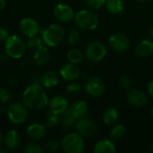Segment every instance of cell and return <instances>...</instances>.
I'll use <instances>...</instances> for the list:
<instances>
[{
	"instance_id": "8992f818",
	"label": "cell",
	"mask_w": 153,
	"mask_h": 153,
	"mask_svg": "<svg viewBox=\"0 0 153 153\" xmlns=\"http://www.w3.org/2000/svg\"><path fill=\"white\" fill-rule=\"evenodd\" d=\"M6 114L10 122L16 126L24 124L28 118L27 107L21 102H13L9 104L6 109Z\"/></svg>"
},
{
	"instance_id": "ee69618b",
	"label": "cell",
	"mask_w": 153,
	"mask_h": 153,
	"mask_svg": "<svg viewBox=\"0 0 153 153\" xmlns=\"http://www.w3.org/2000/svg\"><path fill=\"white\" fill-rule=\"evenodd\" d=\"M7 152V150H5V149H2L1 148V146H0V153H6Z\"/></svg>"
},
{
	"instance_id": "7402d4cb",
	"label": "cell",
	"mask_w": 153,
	"mask_h": 153,
	"mask_svg": "<svg viewBox=\"0 0 153 153\" xmlns=\"http://www.w3.org/2000/svg\"><path fill=\"white\" fill-rule=\"evenodd\" d=\"M93 152L95 153H115L117 148L113 141L109 139H101L96 143Z\"/></svg>"
},
{
	"instance_id": "5bb4252c",
	"label": "cell",
	"mask_w": 153,
	"mask_h": 153,
	"mask_svg": "<svg viewBox=\"0 0 153 153\" xmlns=\"http://www.w3.org/2000/svg\"><path fill=\"white\" fill-rule=\"evenodd\" d=\"M48 107L50 112L60 116L69 108V101L65 97L62 95H56L48 100Z\"/></svg>"
},
{
	"instance_id": "60d3db41",
	"label": "cell",
	"mask_w": 153,
	"mask_h": 153,
	"mask_svg": "<svg viewBox=\"0 0 153 153\" xmlns=\"http://www.w3.org/2000/svg\"><path fill=\"white\" fill-rule=\"evenodd\" d=\"M134 1L137 3H140V4H148V3L152 2V0H134Z\"/></svg>"
},
{
	"instance_id": "1f68e13d",
	"label": "cell",
	"mask_w": 153,
	"mask_h": 153,
	"mask_svg": "<svg viewBox=\"0 0 153 153\" xmlns=\"http://www.w3.org/2000/svg\"><path fill=\"white\" fill-rule=\"evenodd\" d=\"M43 148H44L45 152H55L58 151L61 148V145H60V143H58L57 141L49 140V141H48L45 143V145H44Z\"/></svg>"
},
{
	"instance_id": "30bf717a",
	"label": "cell",
	"mask_w": 153,
	"mask_h": 153,
	"mask_svg": "<svg viewBox=\"0 0 153 153\" xmlns=\"http://www.w3.org/2000/svg\"><path fill=\"white\" fill-rule=\"evenodd\" d=\"M19 27L22 33L27 38L38 36L40 32L39 22L31 17H24L23 19H22Z\"/></svg>"
},
{
	"instance_id": "44dd1931",
	"label": "cell",
	"mask_w": 153,
	"mask_h": 153,
	"mask_svg": "<svg viewBox=\"0 0 153 153\" xmlns=\"http://www.w3.org/2000/svg\"><path fill=\"white\" fill-rule=\"evenodd\" d=\"M60 80V74L54 71V70H48L47 71L40 79V83L44 86V88H53L56 87L59 83Z\"/></svg>"
},
{
	"instance_id": "e0dca14e",
	"label": "cell",
	"mask_w": 153,
	"mask_h": 153,
	"mask_svg": "<svg viewBox=\"0 0 153 153\" xmlns=\"http://www.w3.org/2000/svg\"><path fill=\"white\" fill-rule=\"evenodd\" d=\"M27 136L33 141H39L43 139L47 134V126L46 125L34 123L30 125L26 129Z\"/></svg>"
},
{
	"instance_id": "d6986e66",
	"label": "cell",
	"mask_w": 153,
	"mask_h": 153,
	"mask_svg": "<svg viewBox=\"0 0 153 153\" xmlns=\"http://www.w3.org/2000/svg\"><path fill=\"white\" fill-rule=\"evenodd\" d=\"M134 54L139 58H146L153 54V41L151 39L142 40L135 48Z\"/></svg>"
},
{
	"instance_id": "836d02e7",
	"label": "cell",
	"mask_w": 153,
	"mask_h": 153,
	"mask_svg": "<svg viewBox=\"0 0 153 153\" xmlns=\"http://www.w3.org/2000/svg\"><path fill=\"white\" fill-rule=\"evenodd\" d=\"M107 0H86V5L91 10H98L101 8L105 4Z\"/></svg>"
},
{
	"instance_id": "cb8c5ba5",
	"label": "cell",
	"mask_w": 153,
	"mask_h": 153,
	"mask_svg": "<svg viewBox=\"0 0 153 153\" xmlns=\"http://www.w3.org/2000/svg\"><path fill=\"white\" fill-rule=\"evenodd\" d=\"M76 121L77 120L74 117L69 109L60 115V124L62 128L65 130H70L71 128H73L75 126Z\"/></svg>"
},
{
	"instance_id": "ac0fdd59",
	"label": "cell",
	"mask_w": 153,
	"mask_h": 153,
	"mask_svg": "<svg viewBox=\"0 0 153 153\" xmlns=\"http://www.w3.org/2000/svg\"><path fill=\"white\" fill-rule=\"evenodd\" d=\"M68 109L71 112V114L74 116V117L76 120H78L87 116L89 112V105L87 101L85 100H76L70 106Z\"/></svg>"
},
{
	"instance_id": "8fae6325",
	"label": "cell",
	"mask_w": 153,
	"mask_h": 153,
	"mask_svg": "<svg viewBox=\"0 0 153 153\" xmlns=\"http://www.w3.org/2000/svg\"><path fill=\"white\" fill-rule=\"evenodd\" d=\"M108 45L117 52H125L130 46V40L126 34L115 32L108 38Z\"/></svg>"
},
{
	"instance_id": "83f0119b",
	"label": "cell",
	"mask_w": 153,
	"mask_h": 153,
	"mask_svg": "<svg viewBox=\"0 0 153 153\" xmlns=\"http://www.w3.org/2000/svg\"><path fill=\"white\" fill-rule=\"evenodd\" d=\"M25 43H26V47L29 49H32V50H35L36 48H38L39 47L44 44L42 38L39 37V35L35 37H31V38H27V40L25 41Z\"/></svg>"
},
{
	"instance_id": "d590c367",
	"label": "cell",
	"mask_w": 153,
	"mask_h": 153,
	"mask_svg": "<svg viewBox=\"0 0 153 153\" xmlns=\"http://www.w3.org/2000/svg\"><path fill=\"white\" fill-rule=\"evenodd\" d=\"M11 99V94L9 91L4 87L0 88V103L1 104H6Z\"/></svg>"
},
{
	"instance_id": "9c48e42d",
	"label": "cell",
	"mask_w": 153,
	"mask_h": 153,
	"mask_svg": "<svg viewBox=\"0 0 153 153\" xmlns=\"http://www.w3.org/2000/svg\"><path fill=\"white\" fill-rule=\"evenodd\" d=\"M76 132L82 137H91L95 135L98 132V127L96 123L88 117H82L76 121L75 123Z\"/></svg>"
},
{
	"instance_id": "5b68a950",
	"label": "cell",
	"mask_w": 153,
	"mask_h": 153,
	"mask_svg": "<svg viewBox=\"0 0 153 153\" xmlns=\"http://www.w3.org/2000/svg\"><path fill=\"white\" fill-rule=\"evenodd\" d=\"M62 150L66 153H82L85 148L83 137L76 133L67 134L60 143Z\"/></svg>"
},
{
	"instance_id": "ba28073f",
	"label": "cell",
	"mask_w": 153,
	"mask_h": 153,
	"mask_svg": "<svg viewBox=\"0 0 153 153\" xmlns=\"http://www.w3.org/2000/svg\"><path fill=\"white\" fill-rule=\"evenodd\" d=\"M84 91L89 96L92 98H99L105 93L106 83L100 77H91L85 82Z\"/></svg>"
},
{
	"instance_id": "484cf974",
	"label": "cell",
	"mask_w": 153,
	"mask_h": 153,
	"mask_svg": "<svg viewBox=\"0 0 153 153\" xmlns=\"http://www.w3.org/2000/svg\"><path fill=\"white\" fill-rule=\"evenodd\" d=\"M84 57H85V55L78 48H72L68 50L66 54V58L68 62L76 64V65L82 64L84 61Z\"/></svg>"
},
{
	"instance_id": "b9f144b4",
	"label": "cell",
	"mask_w": 153,
	"mask_h": 153,
	"mask_svg": "<svg viewBox=\"0 0 153 153\" xmlns=\"http://www.w3.org/2000/svg\"><path fill=\"white\" fill-rule=\"evenodd\" d=\"M3 142H4V136H3V134H2L1 131H0V146L2 145Z\"/></svg>"
},
{
	"instance_id": "7c38bea8",
	"label": "cell",
	"mask_w": 153,
	"mask_h": 153,
	"mask_svg": "<svg viewBox=\"0 0 153 153\" xmlns=\"http://www.w3.org/2000/svg\"><path fill=\"white\" fill-rule=\"evenodd\" d=\"M54 15L60 22H69L74 20L75 13L72 6L65 3H59L54 7Z\"/></svg>"
},
{
	"instance_id": "f546056e",
	"label": "cell",
	"mask_w": 153,
	"mask_h": 153,
	"mask_svg": "<svg viewBox=\"0 0 153 153\" xmlns=\"http://www.w3.org/2000/svg\"><path fill=\"white\" fill-rule=\"evenodd\" d=\"M81 39V33L76 29H72L69 30L67 34V40L71 45H75L80 41Z\"/></svg>"
},
{
	"instance_id": "f1b7e54d",
	"label": "cell",
	"mask_w": 153,
	"mask_h": 153,
	"mask_svg": "<svg viewBox=\"0 0 153 153\" xmlns=\"http://www.w3.org/2000/svg\"><path fill=\"white\" fill-rule=\"evenodd\" d=\"M58 123H60V116L49 111L48 114L47 115L46 126L49 128H54L57 126Z\"/></svg>"
},
{
	"instance_id": "7bdbcfd3",
	"label": "cell",
	"mask_w": 153,
	"mask_h": 153,
	"mask_svg": "<svg viewBox=\"0 0 153 153\" xmlns=\"http://www.w3.org/2000/svg\"><path fill=\"white\" fill-rule=\"evenodd\" d=\"M150 35H151L152 38H153V25L151 27V29H150Z\"/></svg>"
},
{
	"instance_id": "52a82bcc",
	"label": "cell",
	"mask_w": 153,
	"mask_h": 153,
	"mask_svg": "<svg viewBox=\"0 0 153 153\" xmlns=\"http://www.w3.org/2000/svg\"><path fill=\"white\" fill-rule=\"evenodd\" d=\"M107 47L100 41H92L89 43L84 50L86 58L91 62L101 61L107 56Z\"/></svg>"
},
{
	"instance_id": "d4e9b609",
	"label": "cell",
	"mask_w": 153,
	"mask_h": 153,
	"mask_svg": "<svg viewBox=\"0 0 153 153\" xmlns=\"http://www.w3.org/2000/svg\"><path fill=\"white\" fill-rule=\"evenodd\" d=\"M119 117V113L118 110L115 108H109L108 109L105 110V112L103 113V122L108 125V126H112L114 124H116V122L117 121Z\"/></svg>"
},
{
	"instance_id": "3957f363",
	"label": "cell",
	"mask_w": 153,
	"mask_h": 153,
	"mask_svg": "<svg viewBox=\"0 0 153 153\" xmlns=\"http://www.w3.org/2000/svg\"><path fill=\"white\" fill-rule=\"evenodd\" d=\"M74 21L76 27L82 30H93L99 25L98 15L91 9H82L77 12Z\"/></svg>"
},
{
	"instance_id": "6da1fadb",
	"label": "cell",
	"mask_w": 153,
	"mask_h": 153,
	"mask_svg": "<svg viewBox=\"0 0 153 153\" xmlns=\"http://www.w3.org/2000/svg\"><path fill=\"white\" fill-rule=\"evenodd\" d=\"M22 103L31 110L40 111L48 105V99L44 86L39 82H33L27 86L22 92Z\"/></svg>"
},
{
	"instance_id": "e575fe53",
	"label": "cell",
	"mask_w": 153,
	"mask_h": 153,
	"mask_svg": "<svg viewBox=\"0 0 153 153\" xmlns=\"http://www.w3.org/2000/svg\"><path fill=\"white\" fill-rule=\"evenodd\" d=\"M118 83L124 90H129L132 87V80L127 75H122L118 80Z\"/></svg>"
},
{
	"instance_id": "74e56055",
	"label": "cell",
	"mask_w": 153,
	"mask_h": 153,
	"mask_svg": "<svg viewBox=\"0 0 153 153\" xmlns=\"http://www.w3.org/2000/svg\"><path fill=\"white\" fill-rule=\"evenodd\" d=\"M147 91H148L149 95L153 99V79L149 82V83L147 85Z\"/></svg>"
},
{
	"instance_id": "7a4b0ae2",
	"label": "cell",
	"mask_w": 153,
	"mask_h": 153,
	"mask_svg": "<svg viewBox=\"0 0 153 153\" xmlns=\"http://www.w3.org/2000/svg\"><path fill=\"white\" fill-rule=\"evenodd\" d=\"M65 37V28L57 23H53L47 27L41 32V38L44 45L48 48H55L61 44Z\"/></svg>"
},
{
	"instance_id": "ab89813d",
	"label": "cell",
	"mask_w": 153,
	"mask_h": 153,
	"mask_svg": "<svg viewBox=\"0 0 153 153\" xmlns=\"http://www.w3.org/2000/svg\"><path fill=\"white\" fill-rule=\"evenodd\" d=\"M6 6V0H0V11L4 10Z\"/></svg>"
},
{
	"instance_id": "4dcf8cb0",
	"label": "cell",
	"mask_w": 153,
	"mask_h": 153,
	"mask_svg": "<svg viewBox=\"0 0 153 153\" xmlns=\"http://www.w3.org/2000/svg\"><path fill=\"white\" fill-rule=\"evenodd\" d=\"M82 91V87L79 83L77 82H71L67 86H66V89H65V91L67 94L71 95V96H75L77 94H79Z\"/></svg>"
},
{
	"instance_id": "4316f807",
	"label": "cell",
	"mask_w": 153,
	"mask_h": 153,
	"mask_svg": "<svg viewBox=\"0 0 153 153\" xmlns=\"http://www.w3.org/2000/svg\"><path fill=\"white\" fill-rule=\"evenodd\" d=\"M125 134H126V127L123 125H115L110 130L109 136L113 140L118 141L124 137Z\"/></svg>"
},
{
	"instance_id": "d6a6232c",
	"label": "cell",
	"mask_w": 153,
	"mask_h": 153,
	"mask_svg": "<svg viewBox=\"0 0 153 153\" xmlns=\"http://www.w3.org/2000/svg\"><path fill=\"white\" fill-rule=\"evenodd\" d=\"M45 152L44 148L38 143H29L24 148V152L26 153H43Z\"/></svg>"
},
{
	"instance_id": "277c9868",
	"label": "cell",
	"mask_w": 153,
	"mask_h": 153,
	"mask_svg": "<svg viewBox=\"0 0 153 153\" xmlns=\"http://www.w3.org/2000/svg\"><path fill=\"white\" fill-rule=\"evenodd\" d=\"M4 52L8 57L13 59L22 58L26 51L25 41L17 35H9L8 38L4 41Z\"/></svg>"
},
{
	"instance_id": "bcb514c9",
	"label": "cell",
	"mask_w": 153,
	"mask_h": 153,
	"mask_svg": "<svg viewBox=\"0 0 153 153\" xmlns=\"http://www.w3.org/2000/svg\"><path fill=\"white\" fill-rule=\"evenodd\" d=\"M150 150H151V152H153V143L151 145V147H150Z\"/></svg>"
},
{
	"instance_id": "8d00e7d4",
	"label": "cell",
	"mask_w": 153,
	"mask_h": 153,
	"mask_svg": "<svg viewBox=\"0 0 153 153\" xmlns=\"http://www.w3.org/2000/svg\"><path fill=\"white\" fill-rule=\"evenodd\" d=\"M9 36V32L5 28L0 27V41H4Z\"/></svg>"
},
{
	"instance_id": "9a60e30c",
	"label": "cell",
	"mask_w": 153,
	"mask_h": 153,
	"mask_svg": "<svg viewBox=\"0 0 153 153\" xmlns=\"http://www.w3.org/2000/svg\"><path fill=\"white\" fill-rule=\"evenodd\" d=\"M59 74L64 80L67 82H74L81 75V69L76 64L69 62L60 68Z\"/></svg>"
},
{
	"instance_id": "603a6c76",
	"label": "cell",
	"mask_w": 153,
	"mask_h": 153,
	"mask_svg": "<svg viewBox=\"0 0 153 153\" xmlns=\"http://www.w3.org/2000/svg\"><path fill=\"white\" fill-rule=\"evenodd\" d=\"M105 5L107 11L114 15L121 13L125 9V4L123 0H107Z\"/></svg>"
},
{
	"instance_id": "f6af8a7d",
	"label": "cell",
	"mask_w": 153,
	"mask_h": 153,
	"mask_svg": "<svg viewBox=\"0 0 153 153\" xmlns=\"http://www.w3.org/2000/svg\"><path fill=\"white\" fill-rule=\"evenodd\" d=\"M151 117H152V118L153 119V106L152 107V108H151Z\"/></svg>"
},
{
	"instance_id": "ffe728a7",
	"label": "cell",
	"mask_w": 153,
	"mask_h": 153,
	"mask_svg": "<svg viewBox=\"0 0 153 153\" xmlns=\"http://www.w3.org/2000/svg\"><path fill=\"white\" fill-rule=\"evenodd\" d=\"M4 143L9 150H16L22 143V137L19 132L14 129L9 130L4 137Z\"/></svg>"
},
{
	"instance_id": "2e32d148",
	"label": "cell",
	"mask_w": 153,
	"mask_h": 153,
	"mask_svg": "<svg viewBox=\"0 0 153 153\" xmlns=\"http://www.w3.org/2000/svg\"><path fill=\"white\" fill-rule=\"evenodd\" d=\"M32 60L33 63L39 67L47 65L50 60V54L48 47L42 45L38 48H36L32 56Z\"/></svg>"
},
{
	"instance_id": "f35d334b",
	"label": "cell",
	"mask_w": 153,
	"mask_h": 153,
	"mask_svg": "<svg viewBox=\"0 0 153 153\" xmlns=\"http://www.w3.org/2000/svg\"><path fill=\"white\" fill-rule=\"evenodd\" d=\"M8 56L6 54H0V63H6L7 62Z\"/></svg>"
},
{
	"instance_id": "4fadbf2b",
	"label": "cell",
	"mask_w": 153,
	"mask_h": 153,
	"mask_svg": "<svg viewBox=\"0 0 153 153\" xmlns=\"http://www.w3.org/2000/svg\"><path fill=\"white\" fill-rule=\"evenodd\" d=\"M126 100L131 106L135 108H143L149 103L148 96L143 91L137 89H132L128 91Z\"/></svg>"
}]
</instances>
